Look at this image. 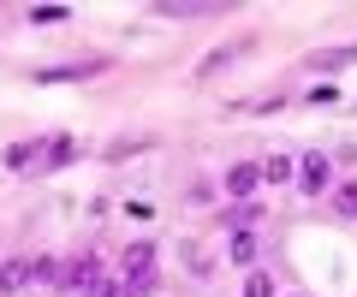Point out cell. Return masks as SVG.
Segmentation results:
<instances>
[{"label":"cell","mask_w":357,"mask_h":297,"mask_svg":"<svg viewBox=\"0 0 357 297\" xmlns=\"http://www.w3.org/2000/svg\"><path fill=\"white\" fill-rule=\"evenodd\" d=\"M298 184H304L310 196H321V191L333 184V161H328V155H304V172H298Z\"/></svg>","instance_id":"obj_1"},{"label":"cell","mask_w":357,"mask_h":297,"mask_svg":"<svg viewBox=\"0 0 357 297\" xmlns=\"http://www.w3.org/2000/svg\"><path fill=\"white\" fill-rule=\"evenodd\" d=\"M333 208H340V214H357V184H340V196H333Z\"/></svg>","instance_id":"obj_11"},{"label":"cell","mask_w":357,"mask_h":297,"mask_svg":"<svg viewBox=\"0 0 357 297\" xmlns=\"http://www.w3.org/2000/svg\"><path fill=\"white\" fill-rule=\"evenodd\" d=\"M232 262H256V238H250V232L232 238Z\"/></svg>","instance_id":"obj_10"},{"label":"cell","mask_w":357,"mask_h":297,"mask_svg":"<svg viewBox=\"0 0 357 297\" xmlns=\"http://www.w3.org/2000/svg\"><path fill=\"white\" fill-rule=\"evenodd\" d=\"M36 155H42L36 143H13V149H6V167H24V161H36Z\"/></svg>","instance_id":"obj_7"},{"label":"cell","mask_w":357,"mask_h":297,"mask_svg":"<svg viewBox=\"0 0 357 297\" xmlns=\"http://www.w3.org/2000/svg\"><path fill=\"white\" fill-rule=\"evenodd\" d=\"M66 18V6H36V13H30V24H60Z\"/></svg>","instance_id":"obj_12"},{"label":"cell","mask_w":357,"mask_h":297,"mask_svg":"<svg viewBox=\"0 0 357 297\" xmlns=\"http://www.w3.org/2000/svg\"><path fill=\"white\" fill-rule=\"evenodd\" d=\"M66 161H72V137H60V143H54V149H48V167H42V172H54V167H66Z\"/></svg>","instance_id":"obj_8"},{"label":"cell","mask_w":357,"mask_h":297,"mask_svg":"<svg viewBox=\"0 0 357 297\" xmlns=\"http://www.w3.org/2000/svg\"><path fill=\"white\" fill-rule=\"evenodd\" d=\"M155 291V273H149V280H126V297H149Z\"/></svg>","instance_id":"obj_13"},{"label":"cell","mask_w":357,"mask_h":297,"mask_svg":"<svg viewBox=\"0 0 357 297\" xmlns=\"http://www.w3.org/2000/svg\"><path fill=\"white\" fill-rule=\"evenodd\" d=\"M351 54H357V48H351Z\"/></svg>","instance_id":"obj_15"},{"label":"cell","mask_w":357,"mask_h":297,"mask_svg":"<svg viewBox=\"0 0 357 297\" xmlns=\"http://www.w3.org/2000/svg\"><path fill=\"white\" fill-rule=\"evenodd\" d=\"M84 297H114V280H96V285H84Z\"/></svg>","instance_id":"obj_14"},{"label":"cell","mask_w":357,"mask_h":297,"mask_svg":"<svg viewBox=\"0 0 357 297\" xmlns=\"http://www.w3.org/2000/svg\"><path fill=\"white\" fill-rule=\"evenodd\" d=\"M96 280H102V262H96V256H77L72 273H66V285H72V291H84V285H96Z\"/></svg>","instance_id":"obj_4"},{"label":"cell","mask_w":357,"mask_h":297,"mask_svg":"<svg viewBox=\"0 0 357 297\" xmlns=\"http://www.w3.org/2000/svg\"><path fill=\"white\" fill-rule=\"evenodd\" d=\"M244 297H274V280H268V273H250V280H244Z\"/></svg>","instance_id":"obj_9"},{"label":"cell","mask_w":357,"mask_h":297,"mask_svg":"<svg viewBox=\"0 0 357 297\" xmlns=\"http://www.w3.org/2000/svg\"><path fill=\"white\" fill-rule=\"evenodd\" d=\"M155 273V244H131L126 250V280H149Z\"/></svg>","instance_id":"obj_3"},{"label":"cell","mask_w":357,"mask_h":297,"mask_svg":"<svg viewBox=\"0 0 357 297\" xmlns=\"http://www.w3.org/2000/svg\"><path fill=\"white\" fill-rule=\"evenodd\" d=\"M30 280H36V262L30 256H6L0 262V291H24Z\"/></svg>","instance_id":"obj_2"},{"label":"cell","mask_w":357,"mask_h":297,"mask_svg":"<svg viewBox=\"0 0 357 297\" xmlns=\"http://www.w3.org/2000/svg\"><path fill=\"white\" fill-rule=\"evenodd\" d=\"M256 184H262V167H232V172H227V191H232V196H250Z\"/></svg>","instance_id":"obj_5"},{"label":"cell","mask_w":357,"mask_h":297,"mask_svg":"<svg viewBox=\"0 0 357 297\" xmlns=\"http://www.w3.org/2000/svg\"><path fill=\"white\" fill-rule=\"evenodd\" d=\"M262 179H268V184H286V179H292V161H286V155L262 161Z\"/></svg>","instance_id":"obj_6"}]
</instances>
